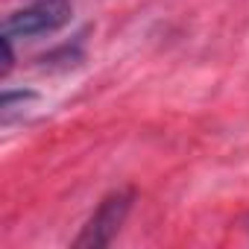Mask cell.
Segmentation results:
<instances>
[{"label": "cell", "instance_id": "cell-1", "mask_svg": "<svg viewBox=\"0 0 249 249\" xmlns=\"http://www.w3.org/2000/svg\"><path fill=\"white\" fill-rule=\"evenodd\" d=\"M132 202H135L132 191H114V194H108L97 205V211L88 217V223L82 226V231L73 240V246L76 249H103V246H108L117 237V231L123 229V223H126V217L132 211Z\"/></svg>", "mask_w": 249, "mask_h": 249}, {"label": "cell", "instance_id": "cell-2", "mask_svg": "<svg viewBox=\"0 0 249 249\" xmlns=\"http://www.w3.org/2000/svg\"><path fill=\"white\" fill-rule=\"evenodd\" d=\"M73 9L71 0H36V3L6 15L3 21V36L15 38H38V36H50L56 30H62L71 21Z\"/></svg>", "mask_w": 249, "mask_h": 249}, {"label": "cell", "instance_id": "cell-3", "mask_svg": "<svg viewBox=\"0 0 249 249\" xmlns=\"http://www.w3.org/2000/svg\"><path fill=\"white\" fill-rule=\"evenodd\" d=\"M12 65H15V56H12V38L3 36V76L12 71Z\"/></svg>", "mask_w": 249, "mask_h": 249}]
</instances>
